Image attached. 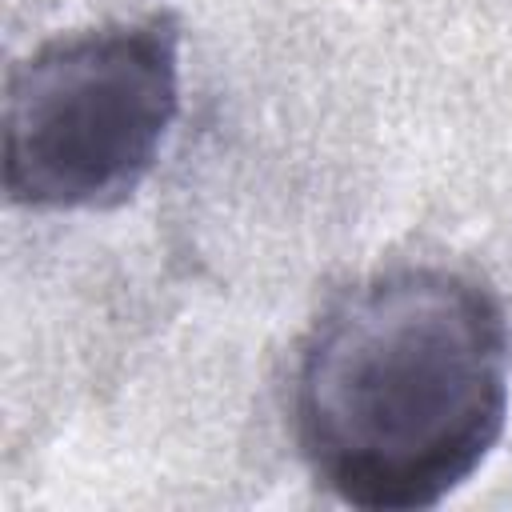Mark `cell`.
<instances>
[{"label":"cell","mask_w":512,"mask_h":512,"mask_svg":"<svg viewBox=\"0 0 512 512\" xmlns=\"http://www.w3.org/2000/svg\"><path fill=\"white\" fill-rule=\"evenodd\" d=\"M512 396L500 296L444 264L340 292L292 372V436L312 480L364 512L448 500L492 456Z\"/></svg>","instance_id":"cell-1"},{"label":"cell","mask_w":512,"mask_h":512,"mask_svg":"<svg viewBox=\"0 0 512 512\" xmlns=\"http://www.w3.org/2000/svg\"><path fill=\"white\" fill-rule=\"evenodd\" d=\"M180 112L168 12L44 40L4 84V192L36 212L116 208L156 168Z\"/></svg>","instance_id":"cell-2"}]
</instances>
